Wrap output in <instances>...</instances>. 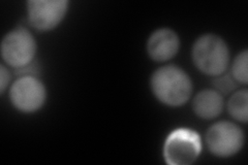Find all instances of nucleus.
Returning <instances> with one entry per match:
<instances>
[{"mask_svg":"<svg viewBox=\"0 0 248 165\" xmlns=\"http://www.w3.org/2000/svg\"><path fill=\"white\" fill-rule=\"evenodd\" d=\"M150 88L162 105L178 107L187 104L192 95V81L184 69L177 65L157 68L150 78Z\"/></svg>","mask_w":248,"mask_h":165,"instance_id":"1","label":"nucleus"},{"mask_svg":"<svg viewBox=\"0 0 248 165\" xmlns=\"http://www.w3.org/2000/svg\"><path fill=\"white\" fill-rule=\"evenodd\" d=\"M191 59L202 74L214 77L226 73L231 55L227 43L220 36L207 33L193 43Z\"/></svg>","mask_w":248,"mask_h":165,"instance_id":"2","label":"nucleus"},{"mask_svg":"<svg viewBox=\"0 0 248 165\" xmlns=\"http://www.w3.org/2000/svg\"><path fill=\"white\" fill-rule=\"evenodd\" d=\"M202 138L190 128L180 127L170 131L166 137L162 156L169 165H190L202 153Z\"/></svg>","mask_w":248,"mask_h":165,"instance_id":"3","label":"nucleus"},{"mask_svg":"<svg viewBox=\"0 0 248 165\" xmlns=\"http://www.w3.org/2000/svg\"><path fill=\"white\" fill-rule=\"evenodd\" d=\"M37 51L34 36L25 27L7 32L1 42V57L4 63L16 70L33 63Z\"/></svg>","mask_w":248,"mask_h":165,"instance_id":"4","label":"nucleus"},{"mask_svg":"<svg viewBox=\"0 0 248 165\" xmlns=\"http://www.w3.org/2000/svg\"><path fill=\"white\" fill-rule=\"evenodd\" d=\"M48 93L36 75H20L10 87V99L17 111L32 114L45 105Z\"/></svg>","mask_w":248,"mask_h":165,"instance_id":"5","label":"nucleus"},{"mask_svg":"<svg viewBox=\"0 0 248 165\" xmlns=\"http://www.w3.org/2000/svg\"><path fill=\"white\" fill-rule=\"evenodd\" d=\"M245 135L242 128L230 121H219L209 127L206 144L210 153L218 158L235 156L243 148Z\"/></svg>","mask_w":248,"mask_h":165,"instance_id":"6","label":"nucleus"},{"mask_svg":"<svg viewBox=\"0 0 248 165\" xmlns=\"http://www.w3.org/2000/svg\"><path fill=\"white\" fill-rule=\"evenodd\" d=\"M28 23L37 31L46 32L58 27L68 11L67 0H30L26 3Z\"/></svg>","mask_w":248,"mask_h":165,"instance_id":"7","label":"nucleus"},{"mask_svg":"<svg viewBox=\"0 0 248 165\" xmlns=\"http://www.w3.org/2000/svg\"><path fill=\"white\" fill-rule=\"evenodd\" d=\"M180 49V38L176 31L159 28L153 31L147 41L148 56L155 62H167L174 58Z\"/></svg>","mask_w":248,"mask_h":165,"instance_id":"8","label":"nucleus"},{"mask_svg":"<svg viewBox=\"0 0 248 165\" xmlns=\"http://www.w3.org/2000/svg\"><path fill=\"white\" fill-rule=\"evenodd\" d=\"M223 107V97L214 89L202 90L192 100L193 113L203 120L215 119L222 113Z\"/></svg>","mask_w":248,"mask_h":165,"instance_id":"9","label":"nucleus"},{"mask_svg":"<svg viewBox=\"0 0 248 165\" xmlns=\"http://www.w3.org/2000/svg\"><path fill=\"white\" fill-rule=\"evenodd\" d=\"M229 114L235 120L247 123L248 120V92L246 89L236 91L228 101Z\"/></svg>","mask_w":248,"mask_h":165,"instance_id":"10","label":"nucleus"},{"mask_svg":"<svg viewBox=\"0 0 248 165\" xmlns=\"http://www.w3.org/2000/svg\"><path fill=\"white\" fill-rule=\"evenodd\" d=\"M247 62H248V52L247 50L239 53L235 59L232 60L231 75L234 77L237 83L247 85L248 75H247Z\"/></svg>","mask_w":248,"mask_h":165,"instance_id":"11","label":"nucleus"},{"mask_svg":"<svg viewBox=\"0 0 248 165\" xmlns=\"http://www.w3.org/2000/svg\"><path fill=\"white\" fill-rule=\"evenodd\" d=\"M237 82L234 80L231 75L222 74L217 76H214L213 80V87L214 90L220 93L221 95H227L231 92L237 89Z\"/></svg>","mask_w":248,"mask_h":165,"instance_id":"12","label":"nucleus"},{"mask_svg":"<svg viewBox=\"0 0 248 165\" xmlns=\"http://www.w3.org/2000/svg\"><path fill=\"white\" fill-rule=\"evenodd\" d=\"M11 82V74L10 70L6 68L4 64L0 65V93L3 95L6 88L9 87Z\"/></svg>","mask_w":248,"mask_h":165,"instance_id":"13","label":"nucleus"}]
</instances>
